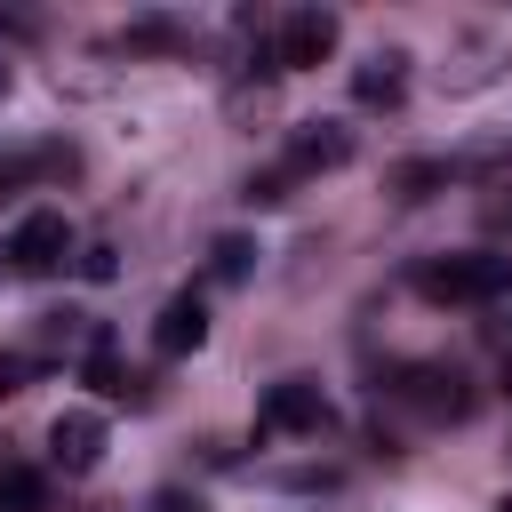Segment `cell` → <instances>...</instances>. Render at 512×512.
I'll return each mask as SVG.
<instances>
[{"label":"cell","instance_id":"6da1fadb","mask_svg":"<svg viewBox=\"0 0 512 512\" xmlns=\"http://www.w3.org/2000/svg\"><path fill=\"white\" fill-rule=\"evenodd\" d=\"M384 400L416 408L424 424H464V416H472V384H464V368H448V360H400V368L384 376Z\"/></svg>","mask_w":512,"mask_h":512},{"label":"cell","instance_id":"7a4b0ae2","mask_svg":"<svg viewBox=\"0 0 512 512\" xmlns=\"http://www.w3.org/2000/svg\"><path fill=\"white\" fill-rule=\"evenodd\" d=\"M504 280H512V256H432V264H416V296H432V304H488V296H504Z\"/></svg>","mask_w":512,"mask_h":512},{"label":"cell","instance_id":"3957f363","mask_svg":"<svg viewBox=\"0 0 512 512\" xmlns=\"http://www.w3.org/2000/svg\"><path fill=\"white\" fill-rule=\"evenodd\" d=\"M336 8H288L280 16V32H272V56H280V72H304V64H328L336 56Z\"/></svg>","mask_w":512,"mask_h":512},{"label":"cell","instance_id":"277c9868","mask_svg":"<svg viewBox=\"0 0 512 512\" xmlns=\"http://www.w3.org/2000/svg\"><path fill=\"white\" fill-rule=\"evenodd\" d=\"M64 256H72V224H64L56 208H32V216L8 232V264H16V272H32V280H40V272H56Z\"/></svg>","mask_w":512,"mask_h":512},{"label":"cell","instance_id":"5b68a950","mask_svg":"<svg viewBox=\"0 0 512 512\" xmlns=\"http://www.w3.org/2000/svg\"><path fill=\"white\" fill-rule=\"evenodd\" d=\"M48 464H56L64 480L96 472V464H104V416H96V408H64V416L48 424Z\"/></svg>","mask_w":512,"mask_h":512},{"label":"cell","instance_id":"8992f818","mask_svg":"<svg viewBox=\"0 0 512 512\" xmlns=\"http://www.w3.org/2000/svg\"><path fill=\"white\" fill-rule=\"evenodd\" d=\"M256 432H328V392H320V384H304V376L272 384V392H264V408H256Z\"/></svg>","mask_w":512,"mask_h":512},{"label":"cell","instance_id":"52a82bcc","mask_svg":"<svg viewBox=\"0 0 512 512\" xmlns=\"http://www.w3.org/2000/svg\"><path fill=\"white\" fill-rule=\"evenodd\" d=\"M504 64H512V16L480 24V32H472V40H464V48L440 64V80H448V88H480V80H496Z\"/></svg>","mask_w":512,"mask_h":512},{"label":"cell","instance_id":"ba28073f","mask_svg":"<svg viewBox=\"0 0 512 512\" xmlns=\"http://www.w3.org/2000/svg\"><path fill=\"white\" fill-rule=\"evenodd\" d=\"M344 160H352V128H336V120H312V128H296V136H288V160H280V168L304 184V176H320V168H344Z\"/></svg>","mask_w":512,"mask_h":512},{"label":"cell","instance_id":"9c48e42d","mask_svg":"<svg viewBox=\"0 0 512 512\" xmlns=\"http://www.w3.org/2000/svg\"><path fill=\"white\" fill-rule=\"evenodd\" d=\"M200 344H208V304L184 288V296L160 304V320H152V352H160V360H184V352H200Z\"/></svg>","mask_w":512,"mask_h":512},{"label":"cell","instance_id":"30bf717a","mask_svg":"<svg viewBox=\"0 0 512 512\" xmlns=\"http://www.w3.org/2000/svg\"><path fill=\"white\" fill-rule=\"evenodd\" d=\"M408 96V56L400 48H376L360 72H352V104H368V112H392Z\"/></svg>","mask_w":512,"mask_h":512},{"label":"cell","instance_id":"8fae6325","mask_svg":"<svg viewBox=\"0 0 512 512\" xmlns=\"http://www.w3.org/2000/svg\"><path fill=\"white\" fill-rule=\"evenodd\" d=\"M80 376H88V392H104V400H152L144 376H128V360L112 352V336H96V344L80 352Z\"/></svg>","mask_w":512,"mask_h":512},{"label":"cell","instance_id":"7c38bea8","mask_svg":"<svg viewBox=\"0 0 512 512\" xmlns=\"http://www.w3.org/2000/svg\"><path fill=\"white\" fill-rule=\"evenodd\" d=\"M448 176H456L448 160H400V168H392V200H400V208H416V200H432Z\"/></svg>","mask_w":512,"mask_h":512},{"label":"cell","instance_id":"4fadbf2b","mask_svg":"<svg viewBox=\"0 0 512 512\" xmlns=\"http://www.w3.org/2000/svg\"><path fill=\"white\" fill-rule=\"evenodd\" d=\"M48 504V480L32 464H0V512H40Z\"/></svg>","mask_w":512,"mask_h":512},{"label":"cell","instance_id":"5bb4252c","mask_svg":"<svg viewBox=\"0 0 512 512\" xmlns=\"http://www.w3.org/2000/svg\"><path fill=\"white\" fill-rule=\"evenodd\" d=\"M208 272H216V280H248V272H256V248H248L240 232H224V240L208 248Z\"/></svg>","mask_w":512,"mask_h":512},{"label":"cell","instance_id":"9a60e30c","mask_svg":"<svg viewBox=\"0 0 512 512\" xmlns=\"http://www.w3.org/2000/svg\"><path fill=\"white\" fill-rule=\"evenodd\" d=\"M288 184H296L288 168H264V176H248V184H240V200H248V208H280V200H288Z\"/></svg>","mask_w":512,"mask_h":512},{"label":"cell","instance_id":"2e32d148","mask_svg":"<svg viewBox=\"0 0 512 512\" xmlns=\"http://www.w3.org/2000/svg\"><path fill=\"white\" fill-rule=\"evenodd\" d=\"M128 48H184V24H168V16H144V24H128Z\"/></svg>","mask_w":512,"mask_h":512},{"label":"cell","instance_id":"e0dca14e","mask_svg":"<svg viewBox=\"0 0 512 512\" xmlns=\"http://www.w3.org/2000/svg\"><path fill=\"white\" fill-rule=\"evenodd\" d=\"M32 184V152L24 144H0V192H24Z\"/></svg>","mask_w":512,"mask_h":512},{"label":"cell","instance_id":"ac0fdd59","mask_svg":"<svg viewBox=\"0 0 512 512\" xmlns=\"http://www.w3.org/2000/svg\"><path fill=\"white\" fill-rule=\"evenodd\" d=\"M32 384V352H0V400H16Z\"/></svg>","mask_w":512,"mask_h":512},{"label":"cell","instance_id":"d6986e66","mask_svg":"<svg viewBox=\"0 0 512 512\" xmlns=\"http://www.w3.org/2000/svg\"><path fill=\"white\" fill-rule=\"evenodd\" d=\"M80 272H88V280H112L120 256H112V248H80Z\"/></svg>","mask_w":512,"mask_h":512},{"label":"cell","instance_id":"ffe728a7","mask_svg":"<svg viewBox=\"0 0 512 512\" xmlns=\"http://www.w3.org/2000/svg\"><path fill=\"white\" fill-rule=\"evenodd\" d=\"M152 512H208V504H200V496H184V488H160V496H152Z\"/></svg>","mask_w":512,"mask_h":512},{"label":"cell","instance_id":"44dd1931","mask_svg":"<svg viewBox=\"0 0 512 512\" xmlns=\"http://www.w3.org/2000/svg\"><path fill=\"white\" fill-rule=\"evenodd\" d=\"M0 96H8V64H0Z\"/></svg>","mask_w":512,"mask_h":512},{"label":"cell","instance_id":"7402d4cb","mask_svg":"<svg viewBox=\"0 0 512 512\" xmlns=\"http://www.w3.org/2000/svg\"><path fill=\"white\" fill-rule=\"evenodd\" d=\"M496 512H512V496H504V504H496Z\"/></svg>","mask_w":512,"mask_h":512}]
</instances>
